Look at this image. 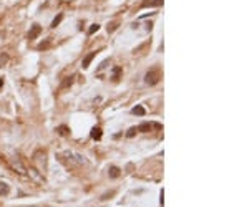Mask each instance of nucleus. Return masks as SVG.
Listing matches in <instances>:
<instances>
[{
    "label": "nucleus",
    "instance_id": "f257e3e1",
    "mask_svg": "<svg viewBox=\"0 0 249 207\" xmlns=\"http://www.w3.org/2000/svg\"><path fill=\"white\" fill-rule=\"evenodd\" d=\"M161 80V70L160 68H151L148 73L145 75V83L146 85H150V86H153V85H156L158 81Z\"/></svg>",
    "mask_w": 249,
    "mask_h": 207
},
{
    "label": "nucleus",
    "instance_id": "f03ea898",
    "mask_svg": "<svg viewBox=\"0 0 249 207\" xmlns=\"http://www.w3.org/2000/svg\"><path fill=\"white\" fill-rule=\"evenodd\" d=\"M153 128L160 129L161 124H158V123H141L140 126H138V131H141V133H150Z\"/></svg>",
    "mask_w": 249,
    "mask_h": 207
},
{
    "label": "nucleus",
    "instance_id": "7ed1b4c3",
    "mask_svg": "<svg viewBox=\"0 0 249 207\" xmlns=\"http://www.w3.org/2000/svg\"><path fill=\"white\" fill-rule=\"evenodd\" d=\"M40 32H42V27H40L38 23H33L32 28H30V32H28V35H27V38L28 40H35L37 36L40 35Z\"/></svg>",
    "mask_w": 249,
    "mask_h": 207
},
{
    "label": "nucleus",
    "instance_id": "20e7f679",
    "mask_svg": "<svg viewBox=\"0 0 249 207\" xmlns=\"http://www.w3.org/2000/svg\"><path fill=\"white\" fill-rule=\"evenodd\" d=\"M96 53H98V51H90V53H88V55L83 58V62H81V66H83V70H85V68H88V66H90V63H91V60L96 56Z\"/></svg>",
    "mask_w": 249,
    "mask_h": 207
},
{
    "label": "nucleus",
    "instance_id": "39448f33",
    "mask_svg": "<svg viewBox=\"0 0 249 207\" xmlns=\"http://www.w3.org/2000/svg\"><path fill=\"white\" fill-rule=\"evenodd\" d=\"M163 5V0H145V2L141 3V7L145 9V7H161Z\"/></svg>",
    "mask_w": 249,
    "mask_h": 207
},
{
    "label": "nucleus",
    "instance_id": "423d86ee",
    "mask_svg": "<svg viewBox=\"0 0 249 207\" xmlns=\"http://www.w3.org/2000/svg\"><path fill=\"white\" fill-rule=\"evenodd\" d=\"M101 134H103V133H101V128L100 126H95V128L91 129V139L100 141L101 139Z\"/></svg>",
    "mask_w": 249,
    "mask_h": 207
},
{
    "label": "nucleus",
    "instance_id": "0eeeda50",
    "mask_svg": "<svg viewBox=\"0 0 249 207\" xmlns=\"http://www.w3.org/2000/svg\"><path fill=\"white\" fill-rule=\"evenodd\" d=\"M108 174H110V177H111V179H116V177H120L121 171H120V167H116V166H111V167H110V171H108Z\"/></svg>",
    "mask_w": 249,
    "mask_h": 207
},
{
    "label": "nucleus",
    "instance_id": "6e6552de",
    "mask_svg": "<svg viewBox=\"0 0 249 207\" xmlns=\"http://www.w3.org/2000/svg\"><path fill=\"white\" fill-rule=\"evenodd\" d=\"M10 190V186L7 182H0V196H7Z\"/></svg>",
    "mask_w": 249,
    "mask_h": 207
},
{
    "label": "nucleus",
    "instance_id": "1a4fd4ad",
    "mask_svg": "<svg viewBox=\"0 0 249 207\" xmlns=\"http://www.w3.org/2000/svg\"><path fill=\"white\" fill-rule=\"evenodd\" d=\"M55 131L58 133L60 136H68V134H70V131H68V128H67V126H63V124H62V126H58V128L55 129Z\"/></svg>",
    "mask_w": 249,
    "mask_h": 207
},
{
    "label": "nucleus",
    "instance_id": "9d476101",
    "mask_svg": "<svg viewBox=\"0 0 249 207\" xmlns=\"http://www.w3.org/2000/svg\"><path fill=\"white\" fill-rule=\"evenodd\" d=\"M131 113H133V115H138V116H145V108H143V106H134L131 109Z\"/></svg>",
    "mask_w": 249,
    "mask_h": 207
},
{
    "label": "nucleus",
    "instance_id": "9b49d317",
    "mask_svg": "<svg viewBox=\"0 0 249 207\" xmlns=\"http://www.w3.org/2000/svg\"><path fill=\"white\" fill-rule=\"evenodd\" d=\"M120 75H121V68L120 66H115V68H113V81L120 80Z\"/></svg>",
    "mask_w": 249,
    "mask_h": 207
},
{
    "label": "nucleus",
    "instance_id": "f8f14e48",
    "mask_svg": "<svg viewBox=\"0 0 249 207\" xmlns=\"http://www.w3.org/2000/svg\"><path fill=\"white\" fill-rule=\"evenodd\" d=\"M62 20H63V13H58V15H56V17L53 18V22H52V25H50V27H52V28H55L60 22H62Z\"/></svg>",
    "mask_w": 249,
    "mask_h": 207
},
{
    "label": "nucleus",
    "instance_id": "ddd939ff",
    "mask_svg": "<svg viewBox=\"0 0 249 207\" xmlns=\"http://www.w3.org/2000/svg\"><path fill=\"white\" fill-rule=\"evenodd\" d=\"M7 62H9V55H5V53H0V68L3 66Z\"/></svg>",
    "mask_w": 249,
    "mask_h": 207
},
{
    "label": "nucleus",
    "instance_id": "4468645a",
    "mask_svg": "<svg viewBox=\"0 0 249 207\" xmlns=\"http://www.w3.org/2000/svg\"><path fill=\"white\" fill-rule=\"evenodd\" d=\"M118 25H120V23H118V22H111V23H110V25H108V33H111V32H115L116 28H118Z\"/></svg>",
    "mask_w": 249,
    "mask_h": 207
},
{
    "label": "nucleus",
    "instance_id": "2eb2a0df",
    "mask_svg": "<svg viewBox=\"0 0 249 207\" xmlns=\"http://www.w3.org/2000/svg\"><path fill=\"white\" fill-rule=\"evenodd\" d=\"M98 30H100V25H98V23H95V25H91V27L88 28V35H93V33H95V32H98Z\"/></svg>",
    "mask_w": 249,
    "mask_h": 207
},
{
    "label": "nucleus",
    "instance_id": "dca6fc26",
    "mask_svg": "<svg viewBox=\"0 0 249 207\" xmlns=\"http://www.w3.org/2000/svg\"><path fill=\"white\" fill-rule=\"evenodd\" d=\"M136 131H138V128H134V126H133V128H130V129H128V133H126V136H128V137H133L134 134H136Z\"/></svg>",
    "mask_w": 249,
    "mask_h": 207
},
{
    "label": "nucleus",
    "instance_id": "f3484780",
    "mask_svg": "<svg viewBox=\"0 0 249 207\" xmlns=\"http://www.w3.org/2000/svg\"><path fill=\"white\" fill-rule=\"evenodd\" d=\"M3 86V78H0V88Z\"/></svg>",
    "mask_w": 249,
    "mask_h": 207
}]
</instances>
